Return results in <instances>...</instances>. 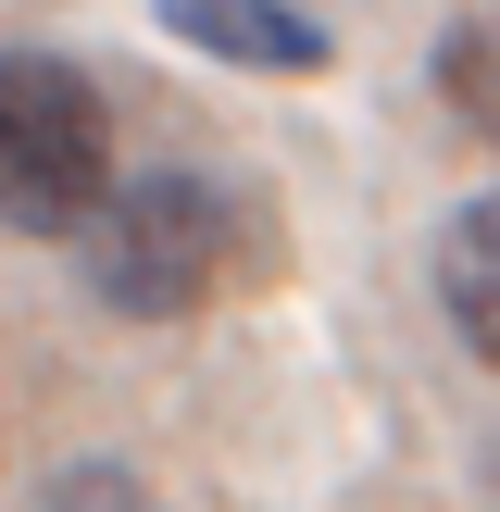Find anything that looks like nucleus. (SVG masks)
I'll use <instances>...</instances> for the list:
<instances>
[{
  "label": "nucleus",
  "mask_w": 500,
  "mask_h": 512,
  "mask_svg": "<svg viewBox=\"0 0 500 512\" xmlns=\"http://www.w3.org/2000/svg\"><path fill=\"white\" fill-rule=\"evenodd\" d=\"M425 88H438V113L463 125L475 150H500V13H475V25H450V38L425 50Z\"/></svg>",
  "instance_id": "nucleus-5"
},
{
  "label": "nucleus",
  "mask_w": 500,
  "mask_h": 512,
  "mask_svg": "<svg viewBox=\"0 0 500 512\" xmlns=\"http://www.w3.org/2000/svg\"><path fill=\"white\" fill-rule=\"evenodd\" d=\"M438 313H450V338L500 375V188L438 225Z\"/></svg>",
  "instance_id": "nucleus-4"
},
{
  "label": "nucleus",
  "mask_w": 500,
  "mask_h": 512,
  "mask_svg": "<svg viewBox=\"0 0 500 512\" xmlns=\"http://www.w3.org/2000/svg\"><path fill=\"white\" fill-rule=\"evenodd\" d=\"M163 38H188L225 75H325V25L300 0H163Z\"/></svg>",
  "instance_id": "nucleus-3"
},
{
  "label": "nucleus",
  "mask_w": 500,
  "mask_h": 512,
  "mask_svg": "<svg viewBox=\"0 0 500 512\" xmlns=\"http://www.w3.org/2000/svg\"><path fill=\"white\" fill-rule=\"evenodd\" d=\"M238 188L200 163H150V175H113L100 213L75 225V275L113 325H188L200 300L238 275Z\"/></svg>",
  "instance_id": "nucleus-1"
},
{
  "label": "nucleus",
  "mask_w": 500,
  "mask_h": 512,
  "mask_svg": "<svg viewBox=\"0 0 500 512\" xmlns=\"http://www.w3.org/2000/svg\"><path fill=\"white\" fill-rule=\"evenodd\" d=\"M113 188V100L63 50H0V225L75 238Z\"/></svg>",
  "instance_id": "nucleus-2"
}]
</instances>
